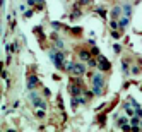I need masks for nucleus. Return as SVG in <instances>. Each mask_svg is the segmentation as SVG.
Segmentation results:
<instances>
[{"label":"nucleus","mask_w":142,"mask_h":132,"mask_svg":"<svg viewBox=\"0 0 142 132\" xmlns=\"http://www.w3.org/2000/svg\"><path fill=\"white\" fill-rule=\"evenodd\" d=\"M93 91H94L96 94H99L101 93V86H103V75L101 74H96L94 75V79H93Z\"/></svg>","instance_id":"obj_1"},{"label":"nucleus","mask_w":142,"mask_h":132,"mask_svg":"<svg viewBox=\"0 0 142 132\" xmlns=\"http://www.w3.org/2000/svg\"><path fill=\"white\" fill-rule=\"evenodd\" d=\"M68 70H70L72 74H76V75H81V74L86 72V69H84L82 64H68Z\"/></svg>","instance_id":"obj_2"},{"label":"nucleus","mask_w":142,"mask_h":132,"mask_svg":"<svg viewBox=\"0 0 142 132\" xmlns=\"http://www.w3.org/2000/svg\"><path fill=\"white\" fill-rule=\"evenodd\" d=\"M51 58L55 60V65L62 67V62H63V55L62 53H51Z\"/></svg>","instance_id":"obj_3"},{"label":"nucleus","mask_w":142,"mask_h":132,"mask_svg":"<svg viewBox=\"0 0 142 132\" xmlns=\"http://www.w3.org/2000/svg\"><path fill=\"white\" fill-rule=\"evenodd\" d=\"M33 101H34V105H36V106H41V108H45V106H46V105H45V101H43L41 98H38L36 94H33Z\"/></svg>","instance_id":"obj_4"},{"label":"nucleus","mask_w":142,"mask_h":132,"mask_svg":"<svg viewBox=\"0 0 142 132\" xmlns=\"http://www.w3.org/2000/svg\"><path fill=\"white\" fill-rule=\"evenodd\" d=\"M99 62H101V64H99V67H101V69H103V70H106V69H108V67H110V64H108V62H106V58H103V57H101V58H99Z\"/></svg>","instance_id":"obj_5"},{"label":"nucleus","mask_w":142,"mask_h":132,"mask_svg":"<svg viewBox=\"0 0 142 132\" xmlns=\"http://www.w3.org/2000/svg\"><path fill=\"white\" fill-rule=\"evenodd\" d=\"M81 91H82V89H81L79 86H72V89H70V93H72V94H79Z\"/></svg>","instance_id":"obj_6"},{"label":"nucleus","mask_w":142,"mask_h":132,"mask_svg":"<svg viewBox=\"0 0 142 132\" xmlns=\"http://www.w3.org/2000/svg\"><path fill=\"white\" fill-rule=\"evenodd\" d=\"M34 84H36V79H34V77H31V81H29V87L33 89V87H34Z\"/></svg>","instance_id":"obj_7"},{"label":"nucleus","mask_w":142,"mask_h":132,"mask_svg":"<svg viewBox=\"0 0 142 132\" xmlns=\"http://www.w3.org/2000/svg\"><path fill=\"white\" fill-rule=\"evenodd\" d=\"M81 58H84V60H89V55H87L86 52H81Z\"/></svg>","instance_id":"obj_8"}]
</instances>
